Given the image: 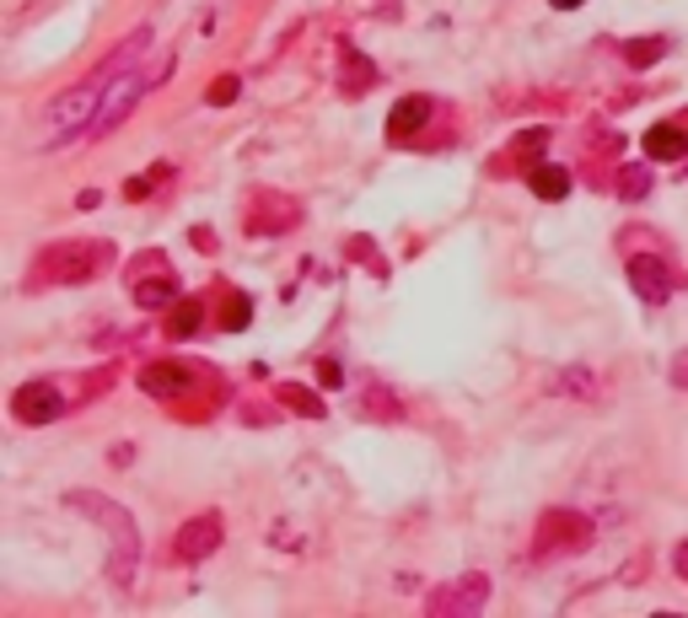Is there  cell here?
<instances>
[{
  "label": "cell",
  "instance_id": "23",
  "mask_svg": "<svg viewBox=\"0 0 688 618\" xmlns=\"http://www.w3.org/2000/svg\"><path fill=\"white\" fill-rule=\"evenodd\" d=\"M237 92H243V81H237V75H215V81L205 86V103H210V108H232V103H237Z\"/></svg>",
  "mask_w": 688,
  "mask_h": 618
},
{
  "label": "cell",
  "instance_id": "18",
  "mask_svg": "<svg viewBox=\"0 0 688 618\" xmlns=\"http://www.w3.org/2000/svg\"><path fill=\"white\" fill-rule=\"evenodd\" d=\"M275 398H280L291 415H307V420H323V415H328V404L317 398L313 387H302V382H280V387H275Z\"/></svg>",
  "mask_w": 688,
  "mask_h": 618
},
{
  "label": "cell",
  "instance_id": "19",
  "mask_svg": "<svg viewBox=\"0 0 688 618\" xmlns=\"http://www.w3.org/2000/svg\"><path fill=\"white\" fill-rule=\"evenodd\" d=\"M549 393H570V398H581V404H586V398H597V376H592L586 366L555 371V376H549Z\"/></svg>",
  "mask_w": 688,
  "mask_h": 618
},
{
  "label": "cell",
  "instance_id": "10",
  "mask_svg": "<svg viewBox=\"0 0 688 618\" xmlns=\"http://www.w3.org/2000/svg\"><path fill=\"white\" fill-rule=\"evenodd\" d=\"M490 603V575L485 570H468L457 575L452 586H436L431 592V614H479Z\"/></svg>",
  "mask_w": 688,
  "mask_h": 618
},
{
  "label": "cell",
  "instance_id": "28",
  "mask_svg": "<svg viewBox=\"0 0 688 618\" xmlns=\"http://www.w3.org/2000/svg\"><path fill=\"white\" fill-rule=\"evenodd\" d=\"M673 387H688V350H678V361H673Z\"/></svg>",
  "mask_w": 688,
  "mask_h": 618
},
{
  "label": "cell",
  "instance_id": "1",
  "mask_svg": "<svg viewBox=\"0 0 688 618\" xmlns=\"http://www.w3.org/2000/svg\"><path fill=\"white\" fill-rule=\"evenodd\" d=\"M65 505L81 511V516H92L108 533V581L129 586L135 570H140V527H135V516H129L125 505H114V500H103V494H92V490H65Z\"/></svg>",
  "mask_w": 688,
  "mask_h": 618
},
{
  "label": "cell",
  "instance_id": "2",
  "mask_svg": "<svg viewBox=\"0 0 688 618\" xmlns=\"http://www.w3.org/2000/svg\"><path fill=\"white\" fill-rule=\"evenodd\" d=\"M108 81H114V75L97 65L86 81H75L70 92H60V97L49 103V114H44V151H55L65 140H81V135H86V124H92L103 92H108Z\"/></svg>",
  "mask_w": 688,
  "mask_h": 618
},
{
  "label": "cell",
  "instance_id": "22",
  "mask_svg": "<svg viewBox=\"0 0 688 618\" xmlns=\"http://www.w3.org/2000/svg\"><path fill=\"white\" fill-rule=\"evenodd\" d=\"M199 317H205V307H199L194 296H178V302H173V317H167V334H173V339L199 334Z\"/></svg>",
  "mask_w": 688,
  "mask_h": 618
},
{
  "label": "cell",
  "instance_id": "4",
  "mask_svg": "<svg viewBox=\"0 0 688 618\" xmlns=\"http://www.w3.org/2000/svg\"><path fill=\"white\" fill-rule=\"evenodd\" d=\"M592 538H597V527H592V516H581V511H544L538 516V533H533V555L538 559H570V555H586L592 549Z\"/></svg>",
  "mask_w": 688,
  "mask_h": 618
},
{
  "label": "cell",
  "instance_id": "20",
  "mask_svg": "<svg viewBox=\"0 0 688 618\" xmlns=\"http://www.w3.org/2000/svg\"><path fill=\"white\" fill-rule=\"evenodd\" d=\"M614 188H619V199H629V205H634V199H645L656 184H651V167H645V162H629V167H619Z\"/></svg>",
  "mask_w": 688,
  "mask_h": 618
},
{
  "label": "cell",
  "instance_id": "31",
  "mask_svg": "<svg viewBox=\"0 0 688 618\" xmlns=\"http://www.w3.org/2000/svg\"><path fill=\"white\" fill-rule=\"evenodd\" d=\"M549 5H560V11H575V5H581V0H549Z\"/></svg>",
  "mask_w": 688,
  "mask_h": 618
},
{
  "label": "cell",
  "instance_id": "6",
  "mask_svg": "<svg viewBox=\"0 0 688 618\" xmlns=\"http://www.w3.org/2000/svg\"><path fill=\"white\" fill-rule=\"evenodd\" d=\"M302 221V199H291L285 188H253L243 205V226L248 237H285Z\"/></svg>",
  "mask_w": 688,
  "mask_h": 618
},
{
  "label": "cell",
  "instance_id": "26",
  "mask_svg": "<svg viewBox=\"0 0 688 618\" xmlns=\"http://www.w3.org/2000/svg\"><path fill=\"white\" fill-rule=\"evenodd\" d=\"M350 258H361V264H372L376 275H387V264H382V258H376V247L366 243V237H355V243H350Z\"/></svg>",
  "mask_w": 688,
  "mask_h": 618
},
{
  "label": "cell",
  "instance_id": "8",
  "mask_svg": "<svg viewBox=\"0 0 688 618\" xmlns=\"http://www.w3.org/2000/svg\"><path fill=\"white\" fill-rule=\"evenodd\" d=\"M65 409V387L60 382H22L16 393H11V415H16V425H49V420H60Z\"/></svg>",
  "mask_w": 688,
  "mask_h": 618
},
{
  "label": "cell",
  "instance_id": "25",
  "mask_svg": "<svg viewBox=\"0 0 688 618\" xmlns=\"http://www.w3.org/2000/svg\"><path fill=\"white\" fill-rule=\"evenodd\" d=\"M248 317H253V302H248V296H243V291H226V317H221V323H226V328L237 334V328H248Z\"/></svg>",
  "mask_w": 688,
  "mask_h": 618
},
{
  "label": "cell",
  "instance_id": "3",
  "mask_svg": "<svg viewBox=\"0 0 688 618\" xmlns=\"http://www.w3.org/2000/svg\"><path fill=\"white\" fill-rule=\"evenodd\" d=\"M114 253L108 243H55L44 247L27 269V291H44V285H86Z\"/></svg>",
  "mask_w": 688,
  "mask_h": 618
},
{
  "label": "cell",
  "instance_id": "13",
  "mask_svg": "<svg viewBox=\"0 0 688 618\" xmlns=\"http://www.w3.org/2000/svg\"><path fill=\"white\" fill-rule=\"evenodd\" d=\"M544 145H549V129H522V135L511 140V151H505L501 162H495V173H511V167L533 173V167L544 162Z\"/></svg>",
  "mask_w": 688,
  "mask_h": 618
},
{
  "label": "cell",
  "instance_id": "12",
  "mask_svg": "<svg viewBox=\"0 0 688 618\" xmlns=\"http://www.w3.org/2000/svg\"><path fill=\"white\" fill-rule=\"evenodd\" d=\"M431 114H436V103H431L425 92L398 97V103H393V114H387V140H409L420 124H431Z\"/></svg>",
  "mask_w": 688,
  "mask_h": 618
},
{
  "label": "cell",
  "instance_id": "14",
  "mask_svg": "<svg viewBox=\"0 0 688 618\" xmlns=\"http://www.w3.org/2000/svg\"><path fill=\"white\" fill-rule=\"evenodd\" d=\"M684 151H688L684 124H651L645 129V162H678Z\"/></svg>",
  "mask_w": 688,
  "mask_h": 618
},
{
  "label": "cell",
  "instance_id": "15",
  "mask_svg": "<svg viewBox=\"0 0 688 618\" xmlns=\"http://www.w3.org/2000/svg\"><path fill=\"white\" fill-rule=\"evenodd\" d=\"M178 296H184V285H178L173 269H162L156 280H140V285H135V307H145V312H173Z\"/></svg>",
  "mask_w": 688,
  "mask_h": 618
},
{
  "label": "cell",
  "instance_id": "16",
  "mask_svg": "<svg viewBox=\"0 0 688 618\" xmlns=\"http://www.w3.org/2000/svg\"><path fill=\"white\" fill-rule=\"evenodd\" d=\"M339 86H345V97H361V92H372L376 86V65L361 55V49H345V65H339Z\"/></svg>",
  "mask_w": 688,
  "mask_h": 618
},
{
  "label": "cell",
  "instance_id": "9",
  "mask_svg": "<svg viewBox=\"0 0 688 618\" xmlns=\"http://www.w3.org/2000/svg\"><path fill=\"white\" fill-rule=\"evenodd\" d=\"M221 538H226V522H221L215 511H205V516H188L184 527H178V538H173V559L199 564V559H210L215 549H221Z\"/></svg>",
  "mask_w": 688,
  "mask_h": 618
},
{
  "label": "cell",
  "instance_id": "5",
  "mask_svg": "<svg viewBox=\"0 0 688 618\" xmlns=\"http://www.w3.org/2000/svg\"><path fill=\"white\" fill-rule=\"evenodd\" d=\"M151 86H156V81H151V70H140V65H129L125 75H114L81 140H103V135H114V129H119V124H125L129 114H135V103H140V97H145Z\"/></svg>",
  "mask_w": 688,
  "mask_h": 618
},
{
  "label": "cell",
  "instance_id": "17",
  "mask_svg": "<svg viewBox=\"0 0 688 618\" xmlns=\"http://www.w3.org/2000/svg\"><path fill=\"white\" fill-rule=\"evenodd\" d=\"M527 188H533L544 205H560L564 194H570V173H564V167H555V162H538V167L527 173Z\"/></svg>",
  "mask_w": 688,
  "mask_h": 618
},
{
  "label": "cell",
  "instance_id": "27",
  "mask_svg": "<svg viewBox=\"0 0 688 618\" xmlns=\"http://www.w3.org/2000/svg\"><path fill=\"white\" fill-rule=\"evenodd\" d=\"M317 382H323V387H339V382H345V366H339V361H317Z\"/></svg>",
  "mask_w": 688,
  "mask_h": 618
},
{
  "label": "cell",
  "instance_id": "30",
  "mask_svg": "<svg viewBox=\"0 0 688 618\" xmlns=\"http://www.w3.org/2000/svg\"><path fill=\"white\" fill-rule=\"evenodd\" d=\"M194 247H199V253H210V247H215V237H210L205 226H194Z\"/></svg>",
  "mask_w": 688,
  "mask_h": 618
},
{
  "label": "cell",
  "instance_id": "21",
  "mask_svg": "<svg viewBox=\"0 0 688 618\" xmlns=\"http://www.w3.org/2000/svg\"><path fill=\"white\" fill-rule=\"evenodd\" d=\"M619 55H625L634 70H651V65L667 55V38H629V44H619Z\"/></svg>",
  "mask_w": 688,
  "mask_h": 618
},
{
  "label": "cell",
  "instance_id": "24",
  "mask_svg": "<svg viewBox=\"0 0 688 618\" xmlns=\"http://www.w3.org/2000/svg\"><path fill=\"white\" fill-rule=\"evenodd\" d=\"M366 415H372V420H398V415H404V409H398V398H393V393H382V387H366Z\"/></svg>",
  "mask_w": 688,
  "mask_h": 618
},
{
  "label": "cell",
  "instance_id": "29",
  "mask_svg": "<svg viewBox=\"0 0 688 618\" xmlns=\"http://www.w3.org/2000/svg\"><path fill=\"white\" fill-rule=\"evenodd\" d=\"M673 570H678V575H684V581H688V538H684V544H678V549H673Z\"/></svg>",
  "mask_w": 688,
  "mask_h": 618
},
{
  "label": "cell",
  "instance_id": "11",
  "mask_svg": "<svg viewBox=\"0 0 688 618\" xmlns=\"http://www.w3.org/2000/svg\"><path fill=\"white\" fill-rule=\"evenodd\" d=\"M188 387H194V366L188 361H151V366L140 371V393H151V398H184Z\"/></svg>",
  "mask_w": 688,
  "mask_h": 618
},
{
  "label": "cell",
  "instance_id": "7",
  "mask_svg": "<svg viewBox=\"0 0 688 618\" xmlns=\"http://www.w3.org/2000/svg\"><path fill=\"white\" fill-rule=\"evenodd\" d=\"M684 280H688V275H678L662 253H629V285H634V296H640V302L662 307V302H667Z\"/></svg>",
  "mask_w": 688,
  "mask_h": 618
}]
</instances>
